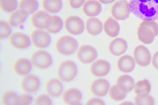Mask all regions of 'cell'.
I'll use <instances>...</instances> for the list:
<instances>
[{"label":"cell","instance_id":"2e32d148","mask_svg":"<svg viewBox=\"0 0 158 105\" xmlns=\"http://www.w3.org/2000/svg\"><path fill=\"white\" fill-rule=\"evenodd\" d=\"M62 99L65 104L80 105L82 99L81 93L76 88H70L63 94Z\"/></svg>","mask_w":158,"mask_h":105},{"label":"cell","instance_id":"6da1fadb","mask_svg":"<svg viewBox=\"0 0 158 105\" xmlns=\"http://www.w3.org/2000/svg\"><path fill=\"white\" fill-rule=\"evenodd\" d=\"M131 12L143 21L158 19V0H131Z\"/></svg>","mask_w":158,"mask_h":105},{"label":"cell","instance_id":"277c9868","mask_svg":"<svg viewBox=\"0 0 158 105\" xmlns=\"http://www.w3.org/2000/svg\"><path fill=\"white\" fill-rule=\"evenodd\" d=\"M77 65L73 61L69 60L62 62L57 70L59 79L65 83L73 81L77 76Z\"/></svg>","mask_w":158,"mask_h":105},{"label":"cell","instance_id":"f35d334b","mask_svg":"<svg viewBox=\"0 0 158 105\" xmlns=\"http://www.w3.org/2000/svg\"><path fill=\"white\" fill-rule=\"evenodd\" d=\"M152 64L155 68L158 70V51L156 52L153 56Z\"/></svg>","mask_w":158,"mask_h":105},{"label":"cell","instance_id":"f1b7e54d","mask_svg":"<svg viewBox=\"0 0 158 105\" xmlns=\"http://www.w3.org/2000/svg\"><path fill=\"white\" fill-rule=\"evenodd\" d=\"M151 90L150 83L148 80L145 79L138 81L135 84V91L136 95L142 93L149 94Z\"/></svg>","mask_w":158,"mask_h":105},{"label":"cell","instance_id":"7402d4cb","mask_svg":"<svg viewBox=\"0 0 158 105\" xmlns=\"http://www.w3.org/2000/svg\"><path fill=\"white\" fill-rule=\"evenodd\" d=\"M135 60L130 56L124 55L118 60V69L123 72L129 73L132 72L135 68Z\"/></svg>","mask_w":158,"mask_h":105},{"label":"cell","instance_id":"ba28073f","mask_svg":"<svg viewBox=\"0 0 158 105\" xmlns=\"http://www.w3.org/2000/svg\"><path fill=\"white\" fill-rule=\"evenodd\" d=\"M31 22L36 29L47 30L51 24V15L44 11H37L32 15Z\"/></svg>","mask_w":158,"mask_h":105},{"label":"cell","instance_id":"5bb4252c","mask_svg":"<svg viewBox=\"0 0 158 105\" xmlns=\"http://www.w3.org/2000/svg\"><path fill=\"white\" fill-rule=\"evenodd\" d=\"M22 90L25 93H32L37 91L40 86V81L37 77L29 75L23 78L21 83Z\"/></svg>","mask_w":158,"mask_h":105},{"label":"cell","instance_id":"603a6c76","mask_svg":"<svg viewBox=\"0 0 158 105\" xmlns=\"http://www.w3.org/2000/svg\"><path fill=\"white\" fill-rule=\"evenodd\" d=\"M104 32L110 37H116L119 34L120 26L117 21L112 17L108 18L104 22L103 25Z\"/></svg>","mask_w":158,"mask_h":105},{"label":"cell","instance_id":"e575fe53","mask_svg":"<svg viewBox=\"0 0 158 105\" xmlns=\"http://www.w3.org/2000/svg\"><path fill=\"white\" fill-rule=\"evenodd\" d=\"M35 104L50 105L52 104V102L50 98L47 95H41L38 96L35 99Z\"/></svg>","mask_w":158,"mask_h":105},{"label":"cell","instance_id":"9c48e42d","mask_svg":"<svg viewBox=\"0 0 158 105\" xmlns=\"http://www.w3.org/2000/svg\"><path fill=\"white\" fill-rule=\"evenodd\" d=\"M31 37L32 44L39 49L46 48L51 42V37L49 33L39 29L32 31Z\"/></svg>","mask_w":158,"mask_h":105},{"label":"cell","instance_id":"4fadbf2b","mask_svg":"<svg viewBox=\"0 0 158 105\" xmlns=\"http://www.w3.org/2000/svg\"><path fill=\"white\" fill-rule=\"evenodd\" d=\"M110 69L109 63L102 59L97 60L92 64L90 68L91 74L97 77L106 76Z\"/></svg>","mask_w":158,"mask_h":105},{"label":"cell","instance_id":"52a82bcc","mask_svg":"<svg viewBox=\"0 0 158 105\" xmlns=\"http://www.w3.org/2000/svg\"><path fill=\"white\" fill-rule=\"evenodd\" d=\"M64 27L68 33L77 36L83 33L85 25L81 18L76 15H71L65 20Z\"/></svg>","mask_w":158,"mask_h":105},{"label":"cell","instance_id":"8d00e7d4","mask_svg":"<svg viewBox=\"0 0 158 105\" xmlns=\"http://www.w3.org/2000/svg\"><path fill=\"white\" fill-rule=\"evenodd\" d=\"M85 1V0H69V2L71 8L77 9L84 5Z\"/></svg>","mask_w":158,"mask_h":105},{"label":"cell","instance_id":"836d02e7","mask_svg":"<svg viewBox=\"0 0 158 105\" xmlns=\"http://www.w3.org/2000/svg\"><path fill=\"white\" fill-rule=\"evenodd\" d=\"M0 26H1V33H0V38L1 40H4L7 38L12 33V29L9 25L4 21H0Z\"/></svg>","mask_w":158,"mask_h":105},{"label":"cell","instance_id":"1f68e13d","mask_svg":"<svg viewBox=\"0 0 158 105\" xmlns=\"http://www.w3.org/2000/svg\"><path fill=\"white\" fill-rule=\"evenodd\" d=\"M18 95L15 92L7 91L3 95L2 102L5 105H18Z\"/></svg>","mask_w":158,"mask_h":105},{"label":"cell","instance_id":"484cf974","mask_svg":"<svg viewBox=\"0 0 158 105\" xmlns=\"http://www.w3.org/2000/svg\"><path fill=\"white\" fill-rule=\"evenodd\" d=\"M42 7L45 11L52 14L60 12L63 7L62 0H42Z\"/></svg>","mask_w":158,"mask_h":105},{"label":"cell","instance_id":"e0dca14e","mask_svg":"<svg viewBox=\"0 0 158 105\" xmlns=\"http://www.w3.org/2000/svg\"><path fill=\"white\" fill-rule=\"evenodd\" d=\"M31 63L27 59L20 58L14 64L13 68L15 73L19 76L28 75L32 70Z\"/></svg>","mask_w":158,"mask_h":105},{"label":"cell","instance_id":"d4e9b609","mask_svg":"<svg viewBox=\"0 0 158 105\" xmlns=\"http://www.w3.org/2000/svg\"><path fill=\"white\" fill-rule=\"evenodd\" d=\"M103 25L98 18H89L86 23V29L89 33L93 36H97L102 32Z\"/></svg>","mask_w":158,"mask_h":105},{"label":"cell","instance_id":"ac0fdd59","mask_svg":"<svg viewBox=\"0 0 158 105\" xmlns=\"http://www.w3.org/2000/svg\"><path fill=\"white\" fill-rule=\"evenodd\" d=\"M46 92L48 94L53 98L59 97L63 93V86L60 81L56 79L49 80L46 83Z\"/></svg>","mask_w":158,"mask_h":105},{"label":"cell","instance_id":"d6986e66","mask_svg":"<svg viewBox=\"0 0 158 105\" xmlns=\"http://www.w3.org/2000/svg\"><path fill=\"white\" fill-rule=\"evenodd\" d=\"M128 48L127 43L122 38H116L110 43L109 50L113 55L119 56L124 54Z\"/></svg>","mask_w":158,"mask_h":105},{"label":"cell","instance_id":"8fae6325","mask_svg":"<svg viewBox=\"0 0 158 105\" xmlns=\"http://www.w3.org/2000/svg\"><path fill=\"white\" fill-rule=\"evenodd\" d=\"M134 59L138 65L146 67L150 64L152 56L148 49L144 46L138 45L134 52Z\"/></svg>","mask_w":158,"mask_h":105},{"label":"cell","instance_id":"cb8c5ba5","mask_svg":"<svg viewBox=\"0 0 158 105\" xmlns=\"http://www.w3.org/2000/svg\"><path fill=\"white\" fill-rule=\"evenodd\" d=\"M117 85L121 90L127 93L133 90L135 88V82L133 78L130 76L123 75L118 78Z\"/></svg>","mask_w":158,"mask_h":105},{"label":"cell","instance_id":"7a4b0ae2","mask_svg":"<svg viewBox=\"0 0 158 105\" xmlns=\"http://www.w3.org/2000/svg\"><path fill=\"white\" fill-rule=\"evenodd\" d=\"M138 39L146 44L153 43L158 35V25L154 21H143L138 29Z\"/></svg>","mask_w":158,"mask_h":105},{"label":"cell","instance_id":"4dcf8cb0","mask_svg":"<svg viewBox=\"0 0 158 105\" xmlns=\"http://www.w3.org/2000/svg\"><path fill=\"white\" fill-rule=\"evenodd\" d=\"M134 99L137 105H153L155 103L153 98L148 94H139L137 95Z\"/></svg>","mask_w":158,"mask_h":105},{"label":"cell","instance_id":"8992f818","mask_svg":"<svg viewBox=\"0 0 158 105\" xmlns=\"http://www.w3.org/2000/svg\"><path fill=\"white\" fill-rule=\"evenodd\" d=\"M131 12L129 3L127 0H119L114 4L111 8V14L117 20H125Z\"/></svg>","mask_w":158,"mask_h":105},{"label":"cell","instance_id":"9a60e30c","mask_svg":"<svg viewBox=\"0 0 158 105\" xmlns=\"http://www.w3.org/2000/svg\"><path fill=\"white\" fill-rule=\"evenodd\" d=\"M110 84L108 81L103 78L94 80L91 84V91L94 96L104 97L108 93Z\"/></svg>","mask_w":158,"mask_h":105},{"label":"cell","instance_id":"d6a6232c","mask_svg":"<svg viewBox=\"0 0 158 105\" xmlns=\"http://www.w3.org/2000/svg\"><path fill=\"white\" fill-rule=\"evenodd\" d=\"M110 97L115 101H120L125 99L127 93L121 91L118 88L117 85L112 86L109 91Z\"/></svg>","mask_w":158,"mask_h":105},{"label":"cell","instance_id":"83f0119b","mask_svg":"<svg viewBox=\"0 0 158 105\" xmlns=\"http://www.w3.org/2000/svg\"><path fill=\"white\" fill-rule=\"evenodd\" d=\"M51 17V24L46 30L48 33H58L63 28V20L60 17L57 15H52Z\"/></svg>","mask_w":158,"mask_h":105},{"label":"cell","instance_id":"d590c367","mask_svg":"<svg viewBox=\"0 0 158 105\" xmlns=\"http://www.w3.org/2000/svg\"><path fill=\"white\" fill-rule=\"evenodd\" d=\"M33 98L31 95L23 94L18 96V105H29L32 103Z\"/></svg>","mask_w":158,"mask_h":105},{"label":"cell","instance_id":"60d3db41","mask_svg":"<svg viewBox=\"0 0 158 105\" xmlns=\"http://www.w3.org/2000/svg\"></svg>","mask_w":158,"mask_h":105},{"label":"cell","instance_id":"ffe728a7","mask_svg":"<svg viewBox=\"0 0 158 105\" xmlns=\"http://www.w3.org/2000/svg\"><path fill=\"white\" fill-rule=\"evenodd\" d=\"M83 10L87 16L94 17L98 16L102 11L101 5L97 0H88L85 2Z\"/></svg>","mask_w":158,"mask_h":105},{"label":"cell","instance_id":"3957f363","mask_svg":"<svg viewBox=\"0 0 158 105\" xmlns=\"http://www.w3.org/2000/svg\"><path fill=\"white\" fill-rule=\"evenodd\" d=\"M56 50L59 54L70 56L75 52L78 48V43L74 37L69 36H62L56 42Z\"/></svg>","mask_w":158,"mask_h":105},{"label":"cell","instance_id":"5b68a950","mask_svg":"<svg viewBox=\"0 0 158 105\" xmlns=\"http://www.w3.org/2000/svg\"><path fill=\"white\" fill-rule=\"evenodd\" d=\"M31 60L34 66L40 69L49 68L53 63L51 56L43 50H38L34 52L31 56Z\"/></svg>","mask_w":158,"mask_h":105},{"label":"cell","instance_id":"7c38bea8","mask_svg":"<svg viewBox=\"0 0 158 105\" xmlns=\"http://www.w3.org/2000/svg\"><path fill=\"white\" fill-rule=\"evenodd\" d=\"M10 45L18 49H25L31 45L30 39L27 35L21 33H15L9 39Z\"/></svg>","mask_w":158,"mask_h":105},{"label":"cell","instance_id":"4316f807","mask_svg":"<svg viewBox=\"0 0 158 105\" xmlns=\"http://www.w3.org/2000/svg\"><path fill=\"white\" fill-rule=\"evenodd\" d=\"M39 6L37 0H21L18 8L25 11L28 15H30L37 10Z\"/></svg>","mask_w":158,"mask_h":105},{"label":"cell","instance_id":"44dd1931","mask_svg":"<svg viewBox=\"0 0 158 105\" xmlns=\"http://www.w3.org/2000/svg\"><path fill=\"white\" fill-rule=\"evenodd\" d=\"M28 15L25 11L19 8L10 15L8 19V24L12 27H17L27 20Z\"/></svg>","mask_w":158,"mask_h":105},{"label":"cell","instance_id":"f546056e","mask_svg":"<svg viewBox=\"0 0 158 105\" xmlns=\"http://www.w3.org/2000/svg\"><path fill=\"white\" fill-rule=\"evenodd\" d=\"M0 6L5 12H13L17 8L18 3L17 0H0Z\"/></svg>","mask_w":158,"mask_h":105},{"label":"cell","instance_id":"74e56055","mask_svg":"<svg viewBox=\"0 0 158 105\" xmlns=\"http://www.w3.org/2000/svg\"><path fill=\"white\" fill-rule=\"evenodd\" d=\"M105 103L101 99H97V98H92L87 102L86 105H105Z\"/></svg>","mask_w":158,"mask_h":105},{"label":"cell","instance_id":"ab89813d","mask_svg":"<svg viewBox=\"0 0 158 105\" xmlns=\"http://www.w3.org/2000/svg\"><path fill=\"white\" fill-rule=\"evenodd\" d=\"M100 2L104 4H110L114 2L115 0H98Z\"/></svg>","mask_w":158,"mask_h":105},{"label":"cell","instance_id":"30bf717a","mask_svg":"<svg viewBox=\"0 0 158 105\" xmlns=\"http://www.w3.org/2000/svg\"><path fill=\"white\" fill-rule=\"evenodd\" d=\"M98 53L94 47L89 45H83L77 50V56L83 64H89L96 59Z\"/></svg>","mask_w":158,"mask_h":105}]
</instances>
